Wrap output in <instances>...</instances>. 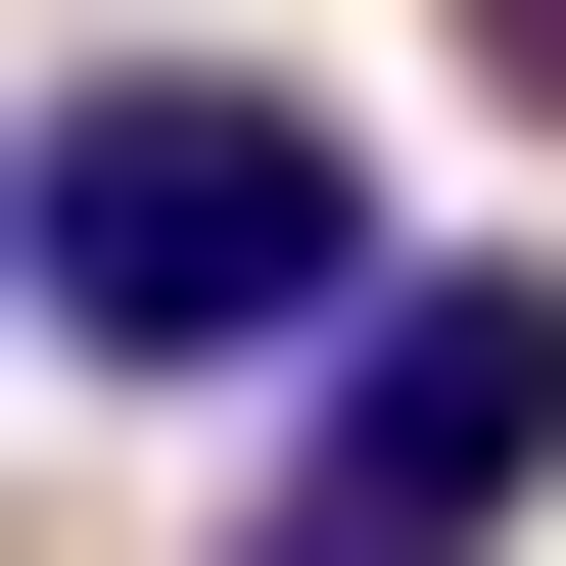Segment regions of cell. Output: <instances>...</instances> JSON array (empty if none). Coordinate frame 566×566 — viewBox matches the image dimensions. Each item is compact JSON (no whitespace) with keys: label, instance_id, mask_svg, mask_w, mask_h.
<instances>
[{"label":"cell","instance_id":"1","mask_svg":"<svg viewBox=\"0 0 566 566\" xmlns=\"http://www.w3.org/2000/svg\"><path fill=\"white\" fill-rule=\"evenodd\" d=\"M331 283H378L331 95H237V48H142V95H48V331H95V378H237V331H331Z\"/></svg>","mask_w":566,"mask_h":566},{"label":"cell","instance_id":"2","mask_svg":"<svg viewBox=\"0 0 566 566\" xmlns=\"http://www.w3.org/2000/svg\"><path fill=\"white\" fill-rule=\"evenodd\" d=\"M566 520V283H331V566Z\"/></svg>","mask_w":566,"mask_h":566},{"label":"cell","instance_id":"3","mask_svg":"<svg viewBox=\"0 0 566 566\" xmlns=\"http://www.w3.org/2000/svg\"><path fill=\"white\" fill-rule=\"evenodd\" d=\"M283 566H331V520H283Z\"/></svg>","mask_w":566,"mask_h":566}]
</instances>
